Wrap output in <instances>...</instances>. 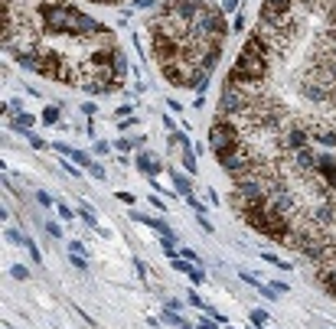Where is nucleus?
<instances>
[{
	"label": "nucleus",
	"instance_id": "nucleus-33",
	"mask_svg": "<svg viewBox=\"0 0 336 329\" xmlns=\"http://www.w3.org/2000/svg\"><path fill=\"white\" fill-rule=\"evenodd\" d=\"M118 199L124 202V206H134V195H131V192H118Z\"/></svg>",
	"mask_w": 336,
	"mask_h": 329
},
{
	"label": "nucleus",
	"instance_id": "nucleus-36",
	"mask_svg": "<svg viewBox=\"0 0 336 329\" xmlns=\"http://www.w3.org/2000/svg\"><path fill=\"white\" fill-rule=\"evenodd\" d=\"M128 114H131V105H124V108H118V111H114V117H121V121H124Z\"/></svg>",
	"mask_w": 336,
	"mask_h": 329
},
{
	"label": "nucleus",
	"instance_id": "nucleus-14",
	"mask_svg": "<svg viewBox=\"0 0 336 329\" xmlns=\"http://www.w3.org/2000/svg\"><path fill=\"white\" fill-rule=\"evenodd\" d=\"M252 323L258 329H264V326H268V313H264V310H252Z\"/></svg>",
	"mask_w": 336,
	"mask_h": 329
},
{
	"label": "nucleus",
	"instance_id": "nucleus-38",
	"mask_svg": "<svg viewBox=\"0 0 336 329\" xmlns=\"http://www.w3.org/2000/svg\"><path fill=\"white\" fill-rule=\"evenodd\" d=\"M36 199H40V206H52V199L46 192H36Z\"/></svg>",
	"mask_w": 336,
	"mask_h": 329
},
{
	"label": "nucleus",
	"instance_id": "nucleus-16",
	"mask_svg": "<svg viewBox=\"0 0 336 329\" xmlns=\"http://www.w3.org/2000/svg\"><path fill=\"white\" fill-rule=\"evenodd\" d=\"M196 329H219V319H212V316H199V319H196Z\"/></svg>",
	"mask_w": 336,
	"mask_h": 329
},
{
	"label": "nucleus",
	"instance_id": "nucleus-9",
	"mask_svg": "<svg viewBox=\"0 0 336 329\" xmlns=\"http://www.w3.org/2000/svg\"><path fill=\"white\" fill-rule=\"evenodd\" d=\"M79 218L88 222L91 228H98V218H95V209H91V206H79Z\"/></svg>",
	"mask_w": 336,
	"mask_h": 329
},
{
	"label": "nucleus",
	"instance_id": "nucleus-17",
	"mask_svg": "<svg viewBox=\"0 0 336 329\" xmlns=\"http://www.w3.org/2000/svg\"><path fill=\"white\" fill-rule=\"evenodd\" d=\"M13 124H20V127H29V124H33V114H26V111H17V117H13Z\"/></svg>",
	"mask_w": 336,
	"mask_h": 329
},
{
	"label": "nucleus",
	"instance_id": "nucleus-32",
	"mask_svg": "<svg viewBox=\"0 0 336 329\" xmlns=\"http://www.w3.org/2000/svg\"><path fill=\"white\" fill-rule=\"evenodd\" d=\"M150 206L157 209V212H163V209H167V206H163V199H160V195H150Z\"/></svg>",
	"mask_w": 336,
	"mask_h": 329
},
{
	"label": "nucleus",
	"instance_id": "nucleus-2",
	"mask_svg": "<svg viewBox=\"0 0 336 329\" xmlns=\"http://www.w3.org/2000/svg\"><path fill=\"white\" fill-rule=\"evenodd\" d=\"M241 140H245V137H241V127L235 121H229V117H216L212 127H209V153L222 163V160H229V156L241 147Z\"/></svg>",
	"mask_w": 336,
	"mask_h": 329
},
{
	"label": "nucleus",
	"instance_id": "nucleus-11",
	"mask_svg": "<svg viewBox=\"0 0 336 329\" xmlns=\"http://www.w3.org/2000/svg\"><path fill=\"white\" fill-rule=\"evenodd\" d=\"M261 257L271 264V268H278V271H291V264H287V261H281V257H278V254H271V251H264Z\"/></svg>",
	"mask_w": 336,
	"mask_h": 329
},
{
	"label": "nucleus",
	"instance_id": "nucleus-4",
	"mask_svg": "<svg viewBox=\"0 0 336 329\" xmlns=\"http://www.w3.org/2000/svg\"><path fill=\"white\" fill-rule=\"evenodd\" d=\"M137 170H140V173H144L147 179H157V173H160V170H167V167H163V160H160L157 153H150V150H137Z\"/></svg>",
	"mask_w": 336,
	"mask_h": 329
},
{
	"label": "nucleus",
	"instance_id": "nucleus-29",
	"mask_svg": "<svg viewBox=\"0 0 336 329\" xmlns=\"http://www.w3.org/2000/svg\"><path fill=\"white\" fill-rule=\"evenodd\" d=\"M46 232H49V235H52V238H62V228H59V225H56V222H49V225H46Z\"/></svg>",
	"mask_w": 336,
	"mask_h": 329
},
{
	"label": "nucleus",
	"instance_id": "nucleus-31",
	"mask_svg": "<svg viewBox=\"0 0 336 329\" xmlns=\"http://www.w3.org/2000/svg\"><path fill=\"white\" fill-rule=\"evenodd\" d=\"M190 303H193V307H199V310H206V303H202L199 293H190Z\"/></svg>",
	"mask_w": 336,
	"mask_h": 329
},
{
	"label": "nucleus",
	"instance_id": "nucleus-26",
	"mask_svg": "<svg viewBox=\"0 0 336 329\" xmlns=\"http://www.w3.org/2000/svg\"><path fill=\"white\" fill-rule=\"evenodd\" d=\"M59 218H66V222H69V218H75V212L66 206V202H59Z\"/></svg>",
	"mask_w": 336,
	"mask_h": 329
},
{
	"label": "nucleus",
	"instance_id": "nucleus-15",
	"mask_svg": "<svg viewBox=\"0 0 336 329\" xmlns=\"http://www.w3.org/2000/svg\"><path fill=\"white\" fill-rule=\"evenodd\" d=\"M163 319H167V323H170V326H183V323H186V319H183V316H179V313H176V310H167V313H163Z\"/></svg>",
	"mask_w": 336,
	"mask_h": 329
},
{
	"label": "nucleus",
	"instance_id": "nucleus-13",
	"mask_svg": "<svg viewBox=\"0 0 336 329\" xmlns=\"http://www.w3.org/2000/svg\"><path fill=\"white\" fill-rule=\"evenodd\" d=\"M69 160L79 163V167H91V156H85L82 150H72V153H69Z\"/></svg>",
	"mask_w": 336,
	"mask_h": 329
},
{
	"label": "nucleus",
	"instance_id": "nucleus-18",
	"mask_svg": "<svg viewBox=\"0 0 336 329\" xmlns=\"http://www.w3.org/2000/svg\"><path fill=\"white\" fill-rule=\"evenodd\" d=\"M88 173H91V176H95V179H105V176H108V173H105V167H101V163H98V160H91V167H88Z\"/></svg>",
	"mask_w": 336,
	"mask_h": 329
},
{
	"label": "nucleus",
	"instance_id": "nucleus-10",
	"mask_svg": "<svg viewBox=\"0 0 336 329\" xmlns=\"http://www.w3.org/2000/svg\"><path fill=\"white\" fill-rule=\"evenodd\" d=\"M59 105H49V108H46V111H43V124H49V127H52V124H59Z\"/></svg>",
	"mask_w": 336,
	"mask_h": 329
},
{
	"label": "nucleus",
	"instance_id": "nucleus-25",
	"mask_svg": "<svg viewBox=\"0 0 336 329\" xmlns=\"http://www.w3.org/2000/svg\"><path fill=\"white\" fill-rule=\"evenodd\" d=\"M179 257H186V261H193V264H199V254L193 251V248H183V251H179Z\"/></svg>",
	"mask_w": 336,
	"mask_h": 329
},
{
	"label": "nucleus",
	"instance_id": "nucleus-21",
	"mask_svg": "<svg viewBox=\"0 0 336 329\" xmlns=\"http://www.w3.org/2000/svg\"><path fill=\"white\" fill-rule=\"evenodd\" d=\"M186 277H190L193 284H202V280H206V274H202L199 268H190V271H186Z\"/></svg>",
	"mask_w": 336,
	"mask_h": 329
},
{
	"label": "nucleus",
	"instance_id": "nucleus-20",
	"mask_svg": "<svg viewBox=\"0 0 336 329\" xmlns=\"http://www.w3.org/2000/svg\"><path fill=\"white\" fill-rule=\"evenodd\" d=\"M26 251H29V257H33V264L40 268V264H43V254H40V248H36L33 241H29V245H26Z\"/></svg>",
	"mask_w": 336,
	"mask_h": 329
},
{
	"label": "nucleus",
	"instance_id": "nucleus-35",
	"mask_svg": "<svg viewBox=\"0 0 336 329\" xmlns=\"http://www.w3.org/2000/svg\"><path fill=\"white\" fill-rule=\"evenodd\" d=\"M95 153H108V140H95Z\"/></svg>",
	"mask_w": 336,
	"mask_h": 329
},
{
	"label": "nucleus",
	"instance_id": "nucleus-8",
	"mask_svg": "<svg viewBox=\"0 0 336 329\" xmlns=\"http://www.w3.org/2000/svg\"><path fill=\"white\" fill-rule=\"evenodd\" d=\"M183 170L196 176V153H193V144H190V147H183Z\"/></svg>",
	"mask_w": 336,
	"mask_h": 329
},
{
	"label": "nucleus",
	"instance_id": "nucleus-28",
	"mask_svg": "<svg viewBox=\"0 0 336 329\" xmlns=\"http://www.w3.org/2000/svg\"><path fill=\"white\" fill-rule=\"evenodd\" d=\"M232 29H235V33H241V29H245V13H238V17L232 20Z\"/></svg>",
	"mask_w": 336,
	"mask_h": 329
},
{
	"label": "nucleus",
	"instance_id": "nucleus-6",
	"mask_svg": "<svg viewBox=\"0 0 336 329\" xmlns=\"http://www.w3.org/2000/svg\"><path fill=\"white\" fill-rule=\"evenodd\" d=\"M144 134H140V137H118V140H114V147H118V150L121 153H128V150H140V147H144Z\"/></svg>",
	"mask_w": 336,
	"mask_h": 329
},
{
	"label": "nucleus",
	"instance_id": "nucleus-34",
	"mask_svg": "<svg viewBox=\"0 0 336 329\" xmlns=\"http://www.w3.org/2000/svg\"><path fill=\"white\" fill-rule=\"evenodd\" d=\"M196 222L202 225V232H212V222H209V218H206V215H199V218H196Z\"/></svg>",
	"mask_w": 336,
	"mask_h": 329
},
{
	"label": "nucleus",
	"instance_id": "nucleus-27",
	"mask_svg": "<svg viewBox=\"0 0 336 329\" xmlns=\"http://www.w3.org/2000/svg\"><path fill=\"white\" fill-rule=\"evenodd\" d=\"M219 7H222V13H232V10H238V0H222Z\"/></svg>",
	"mask_w": 336,
	"mask_h": 329
},
{
	"label": "nucleus",
	"instance_id": "nucleus-3",
	"mask_svg": "<svg viewBox=\"0 0 336 329\" xmlns=\"http://www.w3.org/2000/svg\"><path fill=\"white\" fill-rule=\"evenodd\" d=\"M294 13V0H264L261 4V20H284Z\"/></svg>",
	"mask_w": 336,
	"mask_h": 329
},
{
	"label": "nucleus",
	"instance_id": "nucleus-22",
	"mask_svg": "<svg viewBox=\"0 0 336 329\" xmlns=\"http://www.w3.org/2000/svg\"><path fill=\"white\" fill-rule=\"evenodd\" d=\"M10 274H13L17 280H26V277H29V271L23 268V264H13V268H10Z\"/></svg>",
	"mask_w": 336,
	"mask_h": 329
},
{
	"label": "nucleus",
	"instance_id": "nucleus-19",
	"mask_svg": "<svg viewBox=\"0 0 336 329\" xmlns=\"http://www.w3.org/2000/svg\"><path fill=\"white\" fill-rule=\"evenodd\" d=\"M274 293H287V284H281V280H271V284H268V297H274Z\"/></svg>",
	"mask_w": 336,
	"mask_h": 329
},
{
	"label": "nucleus",
	"instance_id": "nucleus-24",
	"mask_svg": "<svg viewBox=\"0 0 336 329\" xmlns=\"http://www.w3.org/2000/svg\"><path fill=\"white\" fill-rule=\"evenodd\" d=\"M69 254H82L85 257V245L82 241H69Z\"/></svg>",
	"mask_w": 336,
	"mask_h": 329
},
{
	"label": "nucleus",
	"instance_id": "nucleus-12",
	"mask_svg": "<svg viewBox=\"0 0 336 329\" xmlns=\"http://www.w3.org/2000/svg\"><path fill=\"white\" fill-rule=\"evenodd\" d=\"M7 241H10V245H20V248H26V245H29V238H23L17 228H7Z\"/></svg>",
	"mask_w": 336,
	"mask_h": 329
},
{
	"label": "nucleus",
	"instance_id": "nucleus-7",
	"mask_svg": "<svg viewBox=\"0 0 336 329\" xmlns=\"http://www.w3.org/2000/svg\"><path fill=\"white\" fill-rule=\"evenodd\" d=\"M170 170V167H167ZM170 179H173V186H176V192H183V195H190L193 192V186H190V179H186L183 173H176V170H170Z\"/></svg>",
	"mask_w": 336,
	"mask_h": 329
},
{
	"label": "nucleus",
	"instance_id": "nucleus-5",
	"mask_svg": "<svg viewBox=\"0 0 336 329\" xmlns=\"http://www.w3.org/2000/svg\"><path fill=\"white\" fill-rule=\"evenodd\" d=\"M131 218H134V222L150 225L154 232H160V235H163V241H173V245H176V235H173V228H170V225L163 222V218H157V215H147V212H131Z\"/></svg>",
	"mask_w": 336,
	"mask_h": 329
},
{
	"label": "nucleus",
	"instance_id": "nucleus-23",
	"mask_svg": "<svg viewBox=\"0 0 336 329\" xmlns=\"http://www.w3.org/2000/svg\"><path fill=\"white\" fill-rule=\"evenodd\" d=\"M69 261H72V264H75V268H79V271H88V261H85L82 254H69Z\"/></svg>",
	"mask_w": 336,
	"mask_h": 329
},
{
	"label": "nucleus",
	"instance_id": "nucleus-30",
	"mask_svg": "<svg viewBox=\"0 0 336 329\" xmlns=\"http://www.w3.org/2000/svg\"><path fill=\"white\" fill-rule=\"evenodd\" d=\"M163 130H170V134L176 130V124H173V117H170V114H163Z\"/></svg>",
	"mask_w": 336,
	"mask_h": 329
},
{
	"label": "nucleus",
	"instance_id": "nucleus-1",
	"mask_svg": "<svg viewBox=\"0 0 336 329\" xmlns=\"http://www.w3.org/2000/svg\"><path fill=\"white\" fill-rule=\"evenodd\" d=\"M268 75H271V52L264 46V39L252 29V36L238 49V56L225 78L235 85H261V82H268Z\"/></svg>",
	"mask_w": 336,
	"mask_h": 329
},
{
	"label": "nucleus",
	"instance_id": "nucleus-37",
	"mask_svg": "<svg viewBox=\"0 0 336 329\" xmlns=\"http://www.w3.org/2000/svg\"><path fill=\"white\" fill-rule=\"evenodd\" d=\"M167 108H170V111H183V105H179L176 98H170V101H167Z\"/></svg>",
	"mask_w": 336,
	"mask_h": 329
}]
</instances>
